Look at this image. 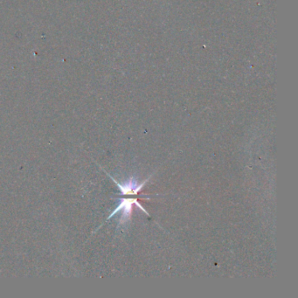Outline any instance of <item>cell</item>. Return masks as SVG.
<instances>
[{
	"instance_id": "1",
	"label": "cell",
	"mask_w": 298,
	"mask_h": 298,
	"mask_svg": "<svg viewBox=\"0 0 298 298\" xmlns=\"http://www.w3.org/2000/svg\"><path fill=\"white\" fill-rule=\"evenodd\" d=\"M134 204L149 215V213L146 212V210L142 207V205L139 203L136 198H121L118 206L113 211L112 213L108 217L107 221H109V218H112L113 216H115L119 212H122L121 217L119 218L118 227L120 225H124L125 223H127L130 221L131 214H132L133 205Z\"/></svg>"
},
{
	"instance_id": "2",
	"label": "cell",
	"mask_w": 298,
	"mask_h": 298,
	"mask_svg": "<svg viewBox=\"0 0 298 298\" xmlns=\"http://www.w3.org/2000/svg\"><path fill=\"white\" fill-rule=\"evenodd\" d=\"M109 176L111 177L113 181L116 184V186H118L119 189L121 191V194L123 195L137 194L139 192H141L143 187H144V186H145V184L147 183L148 181H149V178H148V180H145V182L138 184L136 182V180H135L134 177H131V178L128 180L127 182H125V183L124 184H120L119 182H117L114 177H111L110 175H109Z\"/></svg>"
}]
</instances>
